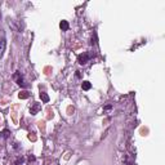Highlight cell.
<instances>
[{
  "label": "cell",
  "mask_w": 165,
  "mask_h": 165,
  "mask_svg": "<svg viewBox=\"0 0 165 165\" xmlns=\"http://www.w3.org/2000/svg\"><path fill=\"white\" fill-rule=\"evenodd\" d=\"M4 49H5V40H4V37H3V39H0V57L4 53Z\"/></svg>",
  "instance_id": "8992f818"
},
{
  "label": "cell",
  "mask_w": 165,
  "mask_h": 165,
  "mask_svg": "<svg viewBox=\"0 0 165 165\" xmlns=\"http://www.w3.org/2000/svg\"><path fill=\"white\" fill-rule=\"evenodd\" d=\"M76 77H81V74H80V71H76Z\"/></svg>",
  "instance_id": "4fadbf2b"
},
{
  "label": "cell",
  "mask_w": 165,
  "mask_h": 165,
  "mask_svg": "<svg viewBox=\"0 0 165 165\" xmlns=\"http://www.w3.org/2000/svg\"><path fill=\"white\" fill-rule=\"evenodd\" d=\"M89 59H90V54H88V53H82V54L77 55V62L80 63V65H85Z\"/></svg>",
  "instance_id": "7a4b0ae2"
},
{
  "label": "cell",
  "mask_w": 165,
  "mask_h": 165,
  "mask_svg": "<svg viewBox=\"0 0 165 165\" xmlns=\"http://www.w3.org/2000/svg\"><path fill=\"white\" fill-rule=\"evenodd\" d=\"M81 87H82V89H84V90H89V89L92 88V84H90L89 81H82Z\"/></svg>",
  "instance_id": "ba28073f"
},
{
  "label": "cell",
  "mask_w": 165,
  "mask_h": 165,
  "mask_svg": "<svg viewBox=\"0 0 165 165\" xmlns=\"http://www.w3.org/2000/svg\"><path fill=\"white\" fill-rule=\"evenodd\" d=\"M28 97H30V93L27 90H23V92L18 93V98H20V99H27Z\"/></svg>",
  "instance_id": "277c9868"
},
{
  "label": "cell",
  "mask_w": 165,
  "mask_h": 165,
  "mask_svg": "<svg viewBox=\"0 0 165 165\" xmlns=\"http://www.w3.org/2000/svg\"><path fill=\"white\" fill-rule=\"evenodd\" d=\"M59 27H61L62 31H67V30H69V22H67V21H61Z\"/></svg>",
  "instance_id": "5b68a950"
},
{
  "label": "cell",
  "mask_w": 165,
  "mask_h": 165,
  "mask_svg": "<svg viewBox=\"0 0 165 165\" xmlns=\"http://www.w3.org/2000/svg\"><path fill=\"white\" fill-rule=\"evenodd\" d=\"M28 138H30L31 141H36V136H34V133H32V134H30Z\"/></svg>",
  "instance_id": "8fae6325"
},
{
  "label": "cell",
  "mask_w": 165,
  "mask_h": 165,
  "mask_svg": "<svg viewBox=\"0 0 165 165\" xmlns=\"http://www.w3.org/2000/svg\"><path fill=\"white\" fill-rule=\"evenodd\" d=\"M37 124H39V128L40 129H45V123H44V121H39V123H37Z\"/></svg>",
  "instance_id": "9c48e42d"
},
{
  "label": "cell",
  "mask_w": 165,
  "mask_h": 165,
  "mask_svg": "<svg viewBox=\"0 0 165 165\" xmlns=\"http://www.w3.org/2000/svg\"><path fill=\"white\" fill-rule=\"evenodd\" d=\"M1 136H3V138H7L9 136V132H8V130H4V132L1 133Z\"/></svg>",
  "instance_id": "30bf717a"
},
{
  "label": "cell",
  "mask_w": 165,
  "mask_h": 165,
  "mask_svg": "<svg viewBox=\"0 0 165 165\" xmlns=\"http://www.w3.org/2000/svg\"><path fill=\"white\" fill-rule=\"evenodd\" d=\"M14 79L17 80V84L20 85V87H22V88H27V82L25 81V79L21 76L20 72H16V74H14Z\"/></svg>",
  "instance_id": "6da1fadb"
},
{
  "label": "cell",
  "mask_w": 165,
  "mask_h": 165,
  "mask_svg": "<svg viewBox=\"0 0 165 165\" xmlns=\"http://www.w3.org/2000/svg\"><path fill=\"white\" fill-rule=\"evenodd\" d=\"M40 110H41V106H40V104H39V103H34L32 107L30 108V112H31V115H36Z\"/></svg>",
  "instance_id": "3957f363"
},
{
  "label": "cell",
  "mask_w": 165,
  "mask_h": 165,
  "mask_svg": "<svg viewBox=\"0 0 165 165\" xmlns=\"http://www.w3.org/2000/svg\"><path fill=\"white\" fill-rule=\"evenodd\" d=\"M53 117V111H49V115H48V119H52Z\"/></svg>",
  "instance_id": "7c38bea8"
},
{
  "label": "cell",
  "mask_w": 165,
  "mask_h": 165,
  "mask_svg": "<svg viewBox=\"0 0 165 165\" xmlns=\"http://www.w3.org/2000/svg\"><path fill=\"white\" fill-rule=\"evenodd\" d=\"M40 99L43 101L44 103H48L49 102V96H48L47 93H40Z\"/></svg>",
  "instance_id": "52a82bcc"
}]
</instances>
